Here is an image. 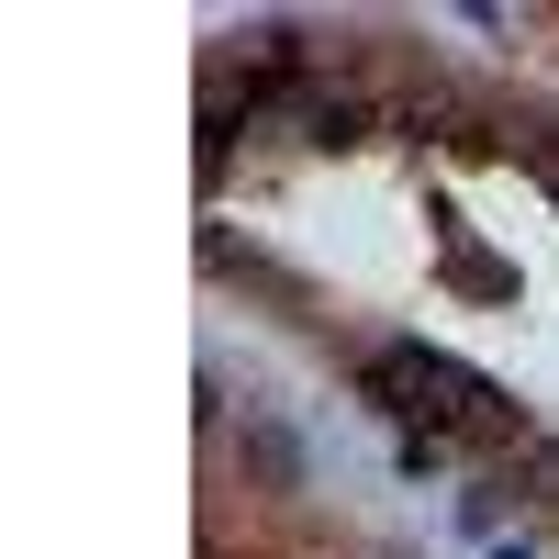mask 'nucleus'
I'll use <instances>...</instances> for the list:
<instances>
[{"instance_id":"nucleus-1","label":"nucleus","mask_w":559,"mask_h":559,"mask_svg":"<svg viewBox=\"0 0 559 559\" xmlns=\"http://www.w3.org/2000/svg\"><path fill=\"white\" fill-rule=\"evenodd\" d=\"M247 459H258V471H269V481H292V471H302V448H292V437H280V426H247Z\"/></svg>"},{"instance_id":"nucleus-2","label":"nucleus","mask_w":559,"mask_h":559,"mask_svg":"<svg viewBox=\"0 0 559 559\" xmlns=\"http://www.w3.org/2000/svg\"><path fill=\"white\" fill-rule=\"evenodd\" d=\"M526 471H537V481H559V437H537V448H526Z\"/></svg>"},{"instance_id":"nucleus-3","label":"nucleus","mask_w":559,"mask_h":559,"mask_svg":"<svg viewBox=\"0 0 559 559\" xmlns=\"http://www.w3.org/2000/svg\"><path fill=\"white\" fill-rule=\"evenodd\" d=\"M537 179H548V191H559V146H537Z\"/></svg>"}]
</instances>
